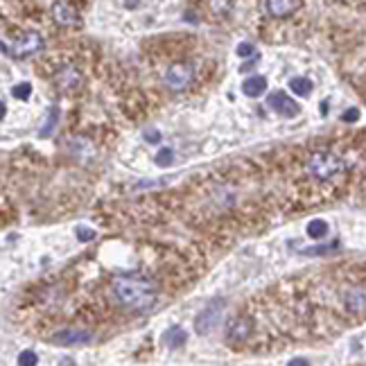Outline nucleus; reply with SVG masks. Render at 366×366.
Returning a JSON list of instances; mask_svg holds the SVG:
<instances>
[{
	"mask_svg": "<svg viewBox=\"0 0 366 366\" xmlns=\"http://www.w3.org/2000/svg\"><path fill=\"white\" fill-rule=\"evenodd\" d=\"M111 292L120 305L131 307V310H147L156 301V285L138 273H127V276L116 278Z\"/></svg>",
	"mask_w": 366,
	"mask_h": 366,
	"instance_id": "1",
	"label": "nucleus"
},
{
	"mask_svg": "<svg viewBox=\"0 0 366 366\" xmlns=\"http://www.w3.org/2000/svg\"><path fill=\"white\" fill-rule=\"evenodd\" d=\"M341 158H337L335 154L330 152H319L314 154L310 161H307V172H310L312 179L317 181H328L341 172Z\"/></svg>",
	"mask_w": 366,
	"mask_h": 366,
	"instance_id": "2",
	"label": "nucleus"
},
{
	"mask_svg": "<svg viewBox=\"0 0 366 366\" xmlns=\"http://www.w3.org/2000/svg\"><path fill=\"white\" fill-rule=\"evenodd\" d=\"M192 82V68L188 64H175L167 68L165 73V86L170 90H175V93H181V90H186Z\"/></svg>",
	"mask_w": 366,
	"mask_h": 366,
	"instance_id": "3",
	"label": "nucleus"
},
{
	"mask_svg": "<svg viewBox=\"0 0 366 366\" xmlns=\"http://www.w3.org/2000/svg\"><path fill=\"white\" fill-rule=\"evenodd\" d=\"M43 48V39L39 37L37 32H25V34H18V37L11 41V54L14 57H28V54H34Z\"/></svg>",
	"mask_w": 366,
	"mask_h": 366,
	"instance_id": "4",
	"label": "nucleus"
},
{
	"mask_svg": "<svg viewBox=\"0 0 366 366\" xmlns=\"http://www.w3.org/2000/svg\"><path fill=\"white\" fill-rule=\"evenodd\" d=\"M267 105L273 109V111H278L281 116H285V118H296L299 116V105H296V102L290 98V95H285V93H271L269 98H267Z\"/></svg>",
	"mask_w": 366,
	"mask_h": 366,
	"instance_id": "5",
	"label": "nucleus"
},
{
	"mask_svg": "<svg viewBox=\"0 0 366 366\" xmlns=\"http://www.w3.org/2000/svg\"><path fill=\"white\" fill-rule=\"evenodd\" d=\"M52 18L59 23V25H79L77 11L68 3H64V0H57L52 5Z\"/></svg>",
	"mask_w": 366,
	"mask_h": 366,
	"instance_id": "6",
	"label": "nucleus"
},
{
	"mask_svg": "<svg viewBox=\"0 0 366 366\" xmlns=\"http://www.w3.org/2000/svg\"><path fill=\"white\" fill-rule=\"evenodd\" d=\"M267 90V79L262 75H251L242 82V93L249 98H260Z\"/></svg>",
	"mask_w": 366,
	"mask_h": 366,
	"instance_id": "7",
	"label": "nucleus"
},
{
	"mask_svg": "<svg viewBox=\"0 0 366 366\" xmlns=\"http://www.w3.org/2000/svg\"><path fill=\"white\" fill-rule=\"evenodd\" d=\"M54 84H57V88L66 93V90H71L79 84V73L75 71V68H64V71L54 77Z\"/></svg>",
	"mask_w": 366,
	"mask_h": 366,
	"instance_id": "8",
	"label": "nucleus"
},
{
	"mask_svg": "<svg viewBox=\"0 0 366 366\" xmlns=\"http://www.w3.org/2000/svg\"><path fill=\"white\" fill-rule=\"evenodd\" d=\"M294 0H267V11L273 18H285L294 11Z\"/></svg>",
	"mask_w": 366,
	"mask_h": 366,
	"instance_id": "9",
	"label": "nucleus"
},
{
	"mask_svg": "<svg viewBox=\"0 0 366 366\" xmlns=\"http://www.w3.org/2000/svg\"><path fill=\"white\" fill-rule=\"evenodd\" d=\"M86 339H88V333H84V330H75V328L61 330V333L54 335V341H61V344H79V341H86Z\"/></svg>",
	"mask_w": 366,
	"mask_h": 366,
	"instance_id": "10",
	"label": "nucleus"
},
{
	"mask_svg": "<svg viewBox=\"0 0 366 366\" xmlns=\"http://www.w3.org/2000/svg\"><path fill=\"white\" fill-rule=\"evenodd\" d=\"M290 90L296 95H310L312 82L307 77H294V79H290Z\"/></svg>",
	"mask_w": 366,
	"mask_h": 366,
	"instance_id": "11",
	"label": "nucleus"
},
{
	"mask_svg": "<svg viewBox=\"0 0 366 366\" xmlns=\"http://www.w3.org/2000/svg\"><path fill=\"white\" fill-rule=\"evenodd\" d=\"M307 235L314 237V240H321L328 235V224L324 220H312L310 224H307Z\"/></svg>",
	"mask_w": 366,
	"mask_h": 366,
	"instance_id": "12",
	"label": "nucleus"
},
{
	"mask_svg": "<svg viewBox=\"0 0 366 366\" xmlns=\"http://www.w3.org/2000/svg\"><path fill=\"white\" fill-rule=\"evenodd\" d=\"M186 333H183L181 328H175V330H170V333L165 335V341H170V344H175V346H183L186 344Z\"/></svg>",
	"mask_w": 366,
	"mask_h": 366,
	"instance_id": "13",
	"label": "nucleus"
},
{
	"mask_svg": "<svg viewBox=\"0 0 366 366\" xmlns=\"http://www.w3.org/2000/svg\"><path fill=\"white\" fill-rule=\"evenodd\" d=\"M175 158V152L170 150V147H161V150L156 152V165H170Z\"/></svg>",
	"mask_w": 366,
	"mask_h": 366,
	"instance_id": "14",
	"label": "nucleus"
},
{
	"mask_svg": "<svg viewBox=\"0 0 366 366\" xmlns=\"http://www.w3.org/2000/svg\"><path fill=\"white\" fill-rule=\"evenodd\" d=\"M30 93H32V86H30L28 82L16 84L14 88H11V95L18 98V100H28V98H30Z\"/></svg>",
	"mask_w": 366,
	"mask_h": 366,
	"instance_id": "15",
	"label": "nucleus"
},
{
	"mask_svg": "<svg viewBox=\"0 0 366 366\" xmlns=\"http://www.w3.org/2000/svg\"><path fill=\"white\" fill-rule=\"evenodd\" d=\"M18 366H37V355L32 350H23L18 355Z\"/></svg>",
	"mask_w": 366,
	"mask_h": 366,
	"instance_id": "16",
	"label": "nucleus"
},
{
	"mask_svg": "<svg viewBox=\"0 0 366 366\" xmlns=\"http://www.w3.org/2000/svg\"><path fill=\"white\" fill-rule=\"evenodd\" d=\"M237 54H240V57L254 54V45H251V43H240V45H237Z\"/></svg>",
	"mask_w": 366,
	"mask_h": 366,
	"instance_id": "17",
	"label": "nucleus"
},
{
	"mask_svg": "<svg viewBox=\"0 0 366 366\" xmlns=\"http://www.w3.org/2000/svg\"><path fill=\"white\" fill-rule=\"evenodd\" d=\"M360 118V113H358V109H348L346 113H344V122H355Z\"/></svg>",
	"mask_w": 366,
	"mask_h": 366,
	"instance_id": "18",
	"label": "nucleus"
},
{
	"mask_svg": "<svg viewBox=\"0 0 366 366\" xmlns=\"http://www.w3.org/2000/svg\"><path fill=\"white\" fill-rule=\"evenodd\" d=\"M145 138L150 141V143H158V141H161V134H158V131H145Z\"/></svg>",
	"mask_w": 366,
	"mask_h": 366,
	"instance_id": "19",
	"label": "nucleus"
},
{
	"mask_svg": "<svg viewBox=\"0 0 366 366\" xmlns=\"http://www.w3.org/2000/svg\"><path fill=\"white\" fill-rule=\"evenodd\" d=\"M288 366H307V362H305V360H294V362H290Z\"/></svg>",
	"mask_w": 366,
	"mask_h": 366,
	"instance_id": "20",
	"label": "nucleus"
}]
</instances>
